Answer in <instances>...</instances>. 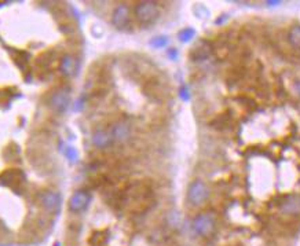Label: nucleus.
Returning a JSON list of instances; mask_svg holds the SVG:
<instances>
[{
  "label": "nucleus",
  "mask_w": 300,
  "mask_h": 246,
  "mask_svg": "<svg viewBox=\"0 0 300 246\" xmlns=\"http://www.w3.org/2000/svg\"><path fill=\"white\" fill-rule=\"evenodd\" d=\"M210 189L203 180H194L189 184L187 189V201L193 207H201L210 198Z\"/></svg>",
  "instance_id": "7ed1b4c3"
},
{
  "label": "nucleus",
  "mask_w": 300,
  "mask_h": 246,
  "mask_svg": "<svg viewBox=\"0 0 300 246\" xmlns=\"http://www.w3.org/2000/svg\"><path fill=\"white\" fill-rule=\"evenodd\" d=\"M167 43H168V39L165 36H157L150 41V46L154 48H162L167 46Z\"/></svg>",
  "instance_id": "2eb2a0df"
},
{
  "label": "nucleus",
  "mask_w": 300,
  "mask_h": 246,
  "mask_svg": "<svg viewBox=\"0 0 300 246\" xmlns=\"http://www.w3.org/2000/svg\"><path fill=\"white\" fill-rule=\"evenodd\" d=\"M65 157L69 159V161L74 162V161L77 159V151H76V149H74V147H68V149H65Z\"/></svg>",
  "instance_id": "dca6fc26"
},
{
  "label": "nucleus",
  "mask_w": 300,
  "mask_h": 246,
  "mask_svg": "<svg viewBox=\"0 0 300 246\" xmlns=\"http://www.w3.org/2000/svg\"><path fill=\"white\" fill-rule=\"evenodd\" d=\"M168 55H170L171 58H175V56H176V51H175L174 48H171L170 51H168Z\"/></svg>",
  "instance_id": "6ab92c4d"
},
{
  "label": "nucleus",
  "mask_w": 300,
  "mask_h": 246,
  "mask_svg": "<svg viewBox=\"0 0 300 246\" xmlns=\"http://www.w3.org/2000/svg\"><path fill=\"white\" fill-rule=\"evenodd\" d=\"M91 141H92V144L95 147H98V149H106V147H109L112 144L113 138H112L109 131H106V129H97L92 134Z\"/></svg>",
  "instance_id": "9b49d317"
},
{
  "label": "nucleus",
  "mask_w": 300,
  "mask_h": 246,
  "mask_svg": "<svg viewBox=\"0 0 300 246\" xmlns=\"http://www.w3.org/2000/svg\"><path fill=\"white\" fill-rule=\"evenodd\" d=\"M194 36H195V31L193 29V28H185V29H182V31L178 33V37L182 43H187V41H190V40L193 39Z\"/></svg>",
  "instance_id": "4468645a"
},
{
  "label": "nucleus",
  "mask_w": 300,
  "mask_h": 246,
  "mask_svg": "<svg viewBox=\"0 0 300 246\" xmlns=\"http://www.w3.org/2000/svg\"><path fill=\"white\" fill-rule=\"evenodd\" d=\"M280 3H281V1H278V0H273V1L268 0V1H266V4H268V6H278Z\"/></svg>",
  "instance_id": "a211bd4d"
},
{
  "label": "nucleus",
  "mask_w": 300,
  "mask_h": 246,
  "mask_svg": "<svg viewBox=\"0 0 300 246\" xmlns=\"http://www.w3.org/2000/svg\"><path fill=\"white\" fill-rule=\"evenodd\" d=\"M40 205L44 208V211L51 213H58L62 207V197L57 191H44L40 195Z\"/></svg>",
  "instance_id": "39448f33"
},
{
  "label": "nucleus",
  "mask_w": 300,
  "mask_h": 246,
  "mask_svg": "<svg viewBox=\"0 0 300 246\" xmlns=\"http://www.w3.org/2000/svg\"><path fill=\"white\" fill-rule=\"evenodd\" d=\"M110 135L113 138V142H127L131 138V127L124 121H119L113 124V127L110 129Z\"/></svg>",
  "instance_id": "1a4fd4ad"
},
{
  "label": "nucleus",
  "mask_w": 300,
  "mask_h": 246,
  "mask_svg": "<svg viewBox=\"0 0 300 246\" xmlns=\"http://www.w3.org/2000/svg\"><path fill=\"white\" fill-rule=\"evenodd\" d=\"M134 13H135V17H137V19L141 24L150 25L159 18L160 8H159V4L156 1L143 0V1H139L138 4L135 6Z\"/></svg>",
  "instance_id": "f03ea898"
},
{
  "label": "nucleus",
  "mask_w": 300,
  "mask_h": 246,
  "mask_svg": "<svg viewBox=\"0 0 300 246\" xmlns=\"http://www.w3.org/2000/svg\"><path fill=\"white\" fill-rule=\"evenodd\" d=\"M288 39H289L293 47L300 48V26H293L292 29L289 31Z\"/></svg>",
  "instance_id": "ddd939ff"
},
{
  "label": "nucleus",
  "mask_w": 300,
  "mask_h": 246,
  "mask_svg": "<svg viewBox=\"0 0 300 246\" xmlns=\"http://www.w3.org/2000/svg\"><path fill=\"white\" fill-rule=\"evenodd\" d=\"M130 7H128L125 3H122V4H119L117 7L114 8L113 14H112V24H113L114 28H117V29H125V28L128 26V24H130Z\"/></svg>",
  "instance_id": "6e6552de"
},
{
  "label": "nucleus",
  "mask_w": 300,
  "mask_h": 246,
  "mask_svg": "<svg viewBox=\"0 0 300 246\" xmlns=\"http://www.w3.org/2000/svg\"><path fill=\"white\" fill-rule=\"evenodd\" d=\"M218 228V222H216V216L212 212H203L198 213L192 222V230L195 235L208 238L215 234V231Z\"/></svg>",
  "instance_id": "f257e3e1"
},
{
  "label": "nucleus",
  "mask_w": 300,
  "mask_h": 246,
  "mask_svg": "<svg viewBox=\"0 0 300 246\" xmlns=\"http://www.w3.org/2000/svg\"><path fill=\"white\" fill-rule=\"evenodd\" d=\"M71 104V91L68 88H58L50 98V106L55 113H64Z\"/></svg>",
  "instance_id": "20e7f679"
},
{
  "label": "nucleus",
  "mask_w": 300,
  "mask_h": 246,
  "mask_svg": "<svg viewBox=\"0 0 300 246\" xmlns=\"http://www.w3.org/2000/svg\"><path fill=\"white\" fill-rule=\"evenodd\" d=\"M280 212L285 216H298L300 214V194H288L280 201Z\"/></svg>",
  "instance_id": "423d86ee"
},
{
  "label": "nucleus",
  "mask_w": 300,
  "mask_h": 246,
  "mask_svg": "<svg viewBox=\"0 0 300 246\" xmlns=\"http://www.w3.org/2000/svg\"><path fill=\"white\" fill-rule=\"evenodd\" d=\"M77 69H79V62H77V59L73 55L66 54L65 56H62L61 64H59V70H61V73L64 76L72 77V76H74L77 73Z\"/></svg>",
  "instance_id": "9d476101"
},
{
  "label": "nucleus",
  "mask_w": 300,
  "mask_h": 246,
  "mask_svg": "<svg viewBox=\"0 0 300 246\" xmlns=\"http://www.w3.org/2000/svg\"><path fill=\"white\" fill-rule=\"evenodd\" d=\"M89 194L84 190L74 191L73 194L71 195V198L68 201V208L72 213H80L86 208L88 207L89 204Z\"/></svg>",
  "instance_id": "0eeeda50"
},
{
  "label": "nucleus",
  "mask_w": 300,
  "mask_h": 246,
  "mask_svg": "<svg viewBox=\"0 0 300 246\" xmlns=\"http://www.w3.org/2000/svg\"><path fill=\"white\" fill-rule=\"evenodd\" d=\"M180 96H182V99H183V101H187V99H189L186 87H182V89H180Z\"/></svg>",
  "instance_id": "f3484780"
},
{
  "label": "nucleus",
  "mask_w": 300,
  "mask_h": 246,
  "mask_svg": "<svg viewBox=\"0 0 300 246\" xmlns=\"http://www.w3.org/2000/svg\"><path fill=\"white\" fill-rule=\"evenodd\" d=\"M211 54V47L207 41H201L198 43L194 48H193V53H192V58L195 59V61H201V59H205L208 58Z\"/></svg>",
  "instance_id": "f8f14e48"
},
{
  "label": "nucleus",
  "mask_w": 300,
  "mask_h": 246,
  "mask_svg": "<svg viewBox=\"0 0 300 246\" xmlns=\"http://www.w3.org/2000/svg\"><path fill=\"white\" fill-rule=\"evenodd\" d=\"M295 89H296V94H298L300 98V81H298V83L295 84Z\"/></svg>",
  "instance_id": "aec40b11"
}]
</instances>
